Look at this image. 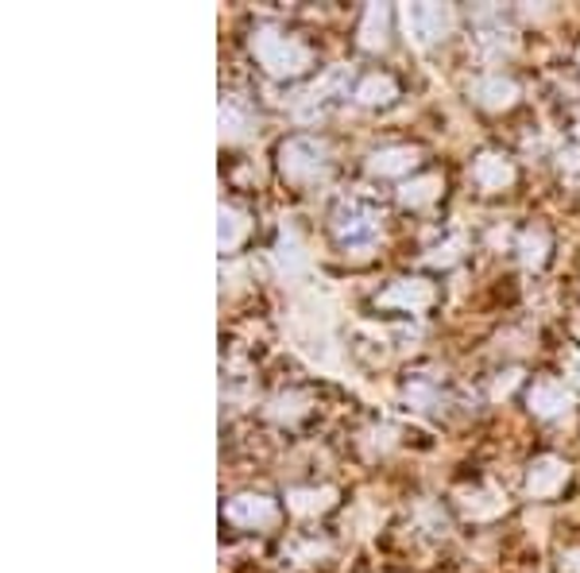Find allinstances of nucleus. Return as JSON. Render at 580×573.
Here are the masks:
<instances>
[{"mask_svg": "<svg viewBox=\"0 0 580 573\" xmlns=\"http://www.w3.org/2000/svg\"><path fill=\"white\" fill-rule=\"evenodd\" d=\"M252 51L272 78H294V74H302L310 66L306 47L294 36H287V32H279V27H260L252 36Z\"/></svg>", "mask_w": 580, "mask_h": 573, "instance_id": "nucleus-1", "label": "nucleus"}, {"mask_svg": "<svg viewBox=\"0 0 580 573\" xmlns=\"http://www.w3.org/2000/svg\"><path fill=\"white\" fill-rule=\"evenodd\" d=\"M333 233L344 248H352L356 257H364L379 240V213L364 202H341L333 213Z\"/></svg>", "mask_w": 580, "mask_h": 573, "instance_id": "nucleus-2", "label": "nucleus"}, {"mask_svg": "<svg viewBox=\"0 0 580 573\" xmlns=\"http://www.w3.org/2000/svg\"><path fill=\"white\" fill-rule=\"evenodd\" d=\"M279 163H282V175L287 178H294V183H310V178L326 175L329 151H326V144L314 140V136H294V140L282 144Z\"/></svg>", "mask_w": 580, "mask_h": 573, "instance_id": "nucleus-3", "label": "nucleus"}, {"mask_svg": "<svg viewBox=\"0 0 580 573\" xmlns=\"http://www.w3.org/2000/svg\"><path fill=\"white\" fill-rule=\"evenodd\" d=\"M453 9L449 4H406L403 9V24H406V39L414 43H433V39L449 36L453 27Z\"/></svg>", "mask_w": 580, "mask_h": 573, "instance_id": "nucleus-4", "label": "nucleus"}, {"mask_svg": "<svg viewBox=\"0 0 580 573\" xmlns=\"http://www.w3.org/2000/svg\"><path fill=\"white\" fill-rule=\"evenodd\" d=\"M225 520L237 523V527H267V523H275V500H267L260 493H244L237 500H229Z\"/></svg>", "mask_w": 580, "mask_h": 573, "instance_id": "nucleus-5", "label": "nucleus"}, {"mask_svg": "<svg viewBox=\"0 0 580 573\" xmlns=\"http://www.w3.org/2000/svg\"><path fill=\"white\" fill-rule=\"evenodd\" d=\"M565 481H569V465H565L562 458H538L534 465H530L527 493L530 496H554Z\"/></svg>", "mask_w": 580, "mask_h": 573, "instance_id": "nucleus-6", "label": "nucleus"}, {"mask_svg": "<svg viewBox=\"0 0 580 573\" xmlns=\"http://www.w3.org/2000/svg\"><path fill=\"white\" fill-rule=\"evenodd\" d=\"M527 403H530V411H534L538 419H557V415H565V411L572 407V396L562 388V384H554V379H542V384H534V388H530Z\"/></svg>", "mask_w": 580, "mask_h": 573, "instance_id": "nucleus-7", "label": "nucleus"}, {"mask_svg": "<svg viewBox=\"0 0 580 573\" xmlns=\"http://www.w3.org/2000/svg\"><path fill=\"white\" fill-rule=\"evenodd\" d=\"M472 183L480 190H503V186L515 183V167H510V159L495 155V151H483L472 163Z\"/></svg>", "mask_w": 580, "mask_h": 573, "instance_id": "nucleus-8", "label": "nucleus"}, {"mask_svg": "<svg viewBox=\"0 0 580 573\" xmlns=\"http://www.w3.org/2000/svg\"><path fill=\"white\" fill-rule=\"evenodd\" d=\"M430 299H433V287L423 279H399L379 295L383 307H399V310H423L430 307Z\"/></svg>", "mask_w": 580, "mask_h": 573, "instance_id": "nucleus-9", "label": "nucleus"}, {"mask_svg": "<svg viewBox=\"0 0 580 573\" xmlns=\"http://www.w3.org/2000/svg\"><path fill=\"white\" fill-rule=\"evenodd\" d=\"M472 94H476V101L488 109H510L515 98H519V86L510 78H503V74H488V78L476 82Z\"/></svg>", "mask_w": 580, "mask_h": 573, "instance_id": "nucleus-10", "label": "nucleus"}, {"mask_svg": "<svg viewBox=\"0 0 580 573\" xmlns=\"http://www.w3.org/2000/svg\"><path fill=\"white\" fill-rule=\"evenodd\" d=\"M414 163H418V151L414 148H379L376 155L368 159V171L379 178H391V175H406Z\"/></svg>", "mask_w": 580, "mask_h": 573, "instance_id": "nucleus-11", "label": "nucleus"}, {"mask_svg": "<svg viewBox=\"0 0 580 573\" xmlns=\"http://www.w3.org/2000/svg\"><path fill=\"white\" fill-rule=\"evenodd\" d=\"M248 237V217L237 210V205H220L217 210V245L220 252H232L240 240Z\"/></svg>", "mask_w": 580, "mask_h": 573, "instance_id": "nucleus-12", "label": "nucleus"}, {"mask_svg": "<svg viewBox=\"0 0 580 573\" xmlns=\"http://www.w3.org/2000/svg\"><path fill=\"white\" fill-rule=\"evenodd\" d=\"M275 264H279V272H287V275H299L302 267H306V248H302V240L294 229H282L279 240H275Z\"/></svg>", "mask_w": 580, "mask_h": 573, "instance_id": "nucleus-13", "label": "nucleus"}, {"mask_svg": "<svg viewBox=\"0 0 580 573\" xmlns=\"http://www.w3.org/2000/svg\"><path fill=\"white\" fill-rule=\"evenodd\" d=\"M333 500H337L333 488H294L287 503L294 515H321L333 508Z\"/></svg>", "mask_w": 580, "mask_h": 573, "instance_id": "nucleus-14", "label": "nucleus"}, {"mask_svg": "<svg viewBox=\"0 0 580 573\" xmlns=\"http://www.w3.org/2000/svg\"><path fill=\"white\" fill-rule=\"evenodd\" d=\"M387 27H391V12L383 4H368L364 12V24H361V43L368 51H383L387 47Z\"/></svg>", "mask_w": 580, "mask_h": 573, "instance_id": "nucleus-15", "label": "nucleus"}, {"mask_svg": "<svg viewBox=\"0 0 580 573\" xmlns=\"http://www.w3.org/2000/svg\"><path fill=\"white\" fill-rule=\"evenodd\" d=\"M248 128H252V116H248V109L240 105L237 98H225L220 101V140H244Z\"/></svg>", "mask_w": 580, "mask_h": 573, "instance_id": "nucleus-16", "label": "nucleus"}, {"mask_svg": "<svg viewBox=\"0 0 580 573\" xmlns=\"http://www.w3.org/2000/svg\"><path fill=\"white\" fill-rule=\"evenodd\" d=\"M395 82L387 78V74H368V78L356 86V101L361 105H387V101H395Z\"/></svg>", "mask_w": 580, "mask_h": 573, "instance_id": "nucleus-17", "label": "nucleus"}, {"mask_svg": "<svg viewBox=\"0 0 580 573\" xmlns=\"http://www.w3.org/2000/svg\"><path fill=\"white\" fill-rule=\"evenodd\" d=\"M438 190H441V178H433V175L411 178V183L399 190V202L411 205V210H418V205H430L433 198H438Z\"/></svg>", "mask_w": 580, "mask_h": 573, "instance_id": "nucleus-18", "label": "nucleus"}, {"mask_svg": "<svg viewBox=\"0 0 580 573\" xmlns=\"http://www.w3.org/2000/svg\"><path fill=\"white\" fill-rule=\"evenodd\" d=\"M306 407H310L306 396H299V391H287V396H275V399H272L267 415L279 419V423H294V419L306 415Z\"/></svg>", "mask_w": 580, "mask_h": 573, "instance_id": "nucleus-19", "label": "nucleus"}, {"mask_svg": "<svg viewBox=\"0 0 580 573\" xmlns=\"http://www.w3.org/2000/svg\"><path fill=\"white\" fill-rule=\"evenodd\" d=\"M545 252H550V237L542 229H527L519 237V257L527 267H542L545 264Z\"/></svg>", "mask_w": 580, "mask_h": 573, "instance_id": "nucleus-20", "label": "nucleus"}, {"mask_svg": "<svg viewBox=\"0 0 580 573\" xmlns=\"http://www.w3.org/2000/svg\"><path fill=\"white\" fill-rule=\"evenodd\" d=\"M461 508H465L472 520H492L503 512V500H495L492 493H465L461 496Z\"/></svg>", "mask_w": 580, "mask_h": 573, "instance_id": "nucleus-21", "label": "nucleus"}, {"mask_svg": "<svg viewBox=\"0 0 580 573\" xmlns=\"http://www.w3.org/2000/svg\"><path fill=\"white\" fill-rule=\"evenodd\" d=\"M457 257H461V240H449V245H438V248H433V252H430L426 260H430V264H438V267H449Z\"/></svg>", "mask_w": 580, "mask_h": 573, "instance_id": "nucleus-22", "label": "nucleus"}, {"mask_svg": "<svg viewBox=\"0 0 580 573\" xmlns=\"http://www.w3.org/2000/svg\"><path fill=\"white\" fill-rule=\"evenodd\" d=\"M519 384V372H503L500 379H495V388H492V396L495 399H503V396H510V388Z\"/></svg>", "mask_w": 580, "mask_h": 573, "instance_id": "nucleus-23", "label": "nucleus"}, {"mask_svg": "<svg viewBox=\"0 0 580 573\" xmlns=\"http://www.w3.org/2000/svg\"><path fill=\"white\" fill-rule=\"evenodd\" d=\"M565 570H569V573H580V550H572V555H565Z\"/></svg>", "mask_w": 580, "mask_h": 573, "instance_id": "nucleus-24", "label": "nucleus"}, {"mask_svg": "<svg viewBox=\"0 0 580 573\" xmlns=\"http://www.w3.org/2000/svg\"><path fill=\"white\" fill-rule=\"evenodd\" d=\"M577 369H580V364H577Z\"/></svg>", "mask_w": 580, "mask_h": 573, "instance_id": "nucleus-25", "label": "nucleus"}]
</instances>
